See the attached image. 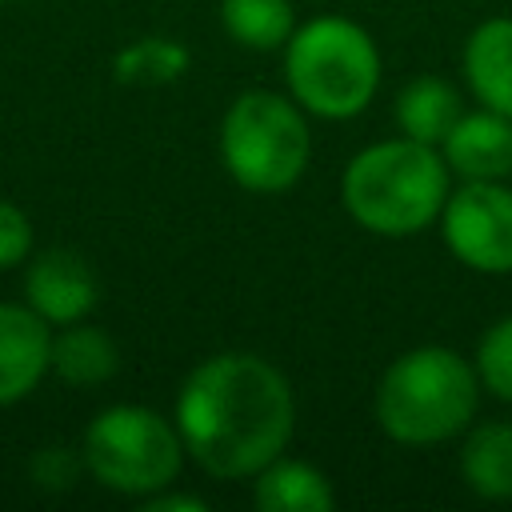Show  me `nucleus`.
Instances as JSON below:
<instances>
[{
  "label": "nucleus",
  "mask_w": 512,
  "mask_h": 512,
  "mask_svg": "<svg viewBox=\"0 0 512 512\" xmlns=\"http://www.w3.org/2000/svg\"><path fill=\"white\" fill-rule=\"evenodd\" d=\"M440 156L460 180H508L512 176V116L476 104L440 140Z\"/></svg>",
  "instance_id": "1a4fd4ad"
},
{
  "label": "nucleus",
  "mask_w": 512,
  "mask_h": 512,
  "mask_svg": "<svg viewBox=\"0 0 512 512\" xmlns=\"http://www.w3.org/2000/svg\"><path fill=\"white\" fill-rule=\"evenodd\" d=\"M52 368V324L28 308L0 300V408L24 400Z\"/></svg>",
  "instance_id": "9d476101"
},
{
  "label": "nucleus",
  "mask_w": 512,
  "mask_h": 512,
  "mask_svg": "<svg viewBox=\"0 0 512 512\" xmlns=\"http://www.w3.org/2000/svg\"><path fill=\"white\" fill-rule=\"evenodd\" d=\"M460 72L476 104L512 116V16H488L468 32Z\"/></svg>",
  "instance_id": "9b49d317"
},
{
  "label": "nucleus",
  "mask_w": 512,
  "mask_h": 512,
  "mask_svg": "<svg viewBox=\"0 0 512 512\" xmlns=\"http://www.w3.org/2000/svg\"><path fill=\"white\" fill-rule=\"evenodd\" d=\"M80 456L104 488L148 500L176 484L188 452L176 420L148 404H108L88 420Z\"/></svg>",
  "instance_id": "423d86ee"
},
{
  "label": "nucleus",
  "mask_w": 512,
  "mask_h": 512,
  "mask_svg": "<svg viewBox=\"0 0 512 512\" xmlns=\"http://www.w3.org/2000/svg\"><path fill=\"white\" fill-rule=\"evenodd\" d=\"M472 364H476V376H480V388L504 404H512V312L492 320L480 340H476V352H472Z\"/></svg>",
  "instance_id": "a211bd4d"
},
{
  "label": "nucleus",
  "mask_w": 512,
  "mask_h": 512,
  "mask_svg": "<svg viewBox=\"0 0 512 512\" xmlns=\"http://www.w3.org/2000/svg\"><path fill=\"white\" fill-rule=\"evenodd\" d=\"M80 468H84V456H76L68 448H44L32 460V476L44 488H72V480L80 476Z\"/></svg>",
  "instance_id": "aec40b11"
},
{
  "label": "nucleus",
  "mask_w": 512,
  "mask_h": 512,
  "mask_svg": "<svg viewBox=\"0 0 512 512\" xmlns=\"http://www.w3.org/2000/svg\"><path fill=\"white\" fill-rule=\"evenodd\" d=\"M220 24L248 52H276L296 32L292 0H220Z\"/></svg>",
  "instance_id": "dca6fc26"
},
{
  "label": "nucleus",
  "mask_w": 512,
  "mask_h": 512,
  "mask_svg": "<svg viewBox=\"0 0 512 512\" xmlns=\"http://www.w3.org/2000/svg\"><path fill=\"white\" fill-rule=\"evenodd\" d=\"M436 228L456 264L480 276L512 272V188L504 180H460Z\"/></svg>",
  "instance_id": "0eeeda50"
},
{
  "label": "nucleus",
  "mask_w": 512,
  "mask_h": 512,
  "mask_svg": "<svg viewBox=\"0 0 512 512\" xmlns=\"http://www.w3.org/2000/svg\"><path fill=\"white\" fill-rule=\"evenodd\" d=\"M24 292H28V308H36L52 328H64L88 320V312L100 300V280L80 252L48 248L28 264Z\"/></svg>",
  "instance_id": "6e6552de"
},
{
  "label": "nucleus",
  "mask_w": 512,
  "mask_h": 512,
  "mask_svg": "<svg viewBox=\"0 0 512 512\" xmlns=\"http://www.w3.org/2000/svg\"><path fill=\"white\" fill-rule=\"evenodd\" d=\"M312 160L308 112L272 88H244L220 120V164L256 196H280L300 184Z\"/></svg>",
  "instance_id": "39448f33"
},
{
  "label": "nucleus",
  "mask_w": 512,
  "mask_h": 512,
  "mask_svg": "<svg viewBox=\"0 0 512 512\" xmlns=\"http://www.w3.org/2000/svg\"><path fill=\"white\" fill-rule=\"evenodd\" d=\"M176 432L184 452L216 480H252L288 452L296 432V392L260 352H216L200 360L176 392Z\"/></svg>",
  "instance_id": "f257e3e1"
},
{
  "label": "nucleus",
  "mask_w": 512,
  "mask_h": 512,
  "mask_svg": "<svg viewBox=\"0 0 512 512\" xmlns=\"http://www.w3.org/2000/svg\"><path fill=\"white\" fill-rule=\"evenodd\" d=\"M452 192V172L440 148L392 136L360 148L340 172V204L372 236L404 240L440 220Z\"/></svg>",
  "instance_id": "f03ea898"
},
{
  "label": "nucleus",
  "mask_w": 512,
  "mask_h": 512,
  "mask_svg": "<svg viewBox=\"0 0 512 512\" xmlns=\"http://www.w3.org/2000/svg\"><path fill=\"white\" fill-rule=\"evenodd\" d=\"M460 480L480 500H512V420H472L464 428Z\"/></svg>",
  "instance_id": "ddd939ff"
},
{
  "label": "nucleus",
  "mask_w": 512,
  "mask_h": 512,
  "mask_svg": "<svg viewBox=\"0 0 512 512\" xmlns=\"http://www.w3.org/2000/svg\"><path fill=\"white\" fill-rule=\"evenodd\" d=\"M120 368L116 340L96 324H64L60 336H52V372L72 388H96L112 380Z\"/></svg>",
  "instance_id": "2eb2a0df"
},
{
  "label": "nucleus",
  "mask_w": 512,
  "mask_h": 512,
  "mask_svg": "<svg viewBox=\"0 0 512 512\" xmlns=\"http://www.w3.org/2000/svg\"><path fill=\"white\" fill-rule=\"evenodd\" d=\"M192 64V52L172 40V36H140L132 44H124L116 56H112V76L120 84H132V88H156V84H172L188 72Z\"/></svg>",
  "instance_id": "f3484780"
},
{
  "label": "nucleus",
  "mask_w": 512,
  "mask_h": 512,
  "mask_svg": "<svg viewBox=\"0 0 512 512\" xmlns=\"http://www.w3.org/2000/svg\"><path fill=\"white\" fill-rule=\"evenodd\" d=\"M28 252H32V224L24 208H16L12 200H0V272L24 264Z\"/></svg>",
  "instance_id": "6ab92c4d"
},
{
  "label": "nucleus",
  "mask_w": 512,
  "mask_h": 512,
  "mask_svg": "<svg viewBox=\"0 0 512 512\" xmlns=\"http://www.w3.org/2000/svg\"><path fill=\"white\" fill-rule=\"evenodd\" d=\"M284 52V88L316 120H352L380 92V48L352 16H312L296 24Z\"/></svg>",
  "instance_id": "20e7f679"
},
{
  "label": "nucleus",
  "mask_w": 512,
  "mask_h": 512,
  "mask_svg": "<svg viewBox=\"0 0 512 512\" xmlns=\"http://www.w3.org/2000/svg\"><path fill=\"white\" fill-rule=\"evenodd\" d=\"M480 392L484 388L468 356L448 344H416L380 372L372 416L388 440L404 448H432L464 436L476 420Z\"/></svg>",
  "instance_id": "7ed1b4c3"
},
{
  "label": "nucleus",
  "mask_w": 512,
  "mask_h": 512,
  "mask_svg": "<svg viewBox=\"0 0 512 512\" xmlns=\"http://www.w3.org/2000/svg\"><path fill=\"white\" fill-rule=\"evenodd\" d=\"M144 512H208V500L196 496V492H172V488H164V492H156V496L144 500Z\"/></svg>",
  "instance_id": "412c9836"
},
{
  "label": "nucleus",
  "mask_w": 512,
  "mask_h": 512,
  "mask_svg": "<svg viewBox=\"0 0 512 512\" xmlns=\"http://www.w3.org/2000/svg\"><path fill=\"white\" fill-rule=\"evenodd\" d=\"M252 504L260 512H332L336 488L316 464L280 452L252 476Z\"/></svg>",
  "instance_id": "f8f14e48"
},
{
  "label": "nucleus",
  "mask_w": 512,
  "mask_h": 512,
  "mask_svg": "<svg viewBox=\"0 0 512 512\" xmlns=\"http://www.w3.org/2000/svg\"><path fill=\"white\" fill-rule=\"evenodd\" d=\"M460 112H464V100H460L456 84H448L444 76H416V80H408L396 92V104H392L400 136L432 144V148H440L448 128L460 120Z\"/></svg>",
  "instance_id": "4468645a"
}]
</instances>
